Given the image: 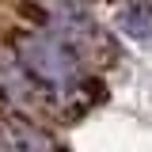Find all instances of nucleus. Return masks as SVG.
<instances>
[{
  "instance_id": "nucleus-2",
  "label": "nucleus",
  "mask_w": 152,
  "mask_h": 152,
  "mask_svg": "<svg viewBox=\"0 0 152 152\" xmlns=\"http://www.w3.org/2000/svg\"><path fill=\"white\" fill-rule=\"evenodd\" d=\"M118 27L137 46H152V0H126L122 15H118Z\"/></svg>"
},
{
  "instance_id": "nucleus-1",
  "label": "nucleus",
  "mask_w": 152,
  "mask_h": 152,
  "mask_svg": "<svg viewBox=\"0 0 152 152\" xmlns=\"http://www.w3.org/2000/svg\"><path fill=\"white\" fill-rule=\"evenodd\" d=\"M12 50H15L19 65L31 72L34 84L50 88V91H65L76 84V57L65 42L42 34V31H19L12 34Z\"/></svg>"
}]
</instances>
